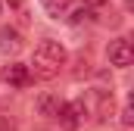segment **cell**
I'll list each match as a JSON object with an SVG mask.
<instances>
[{
  "instance_id": "3957f363",
  "label": "cell",
  "mask_w": 134,
  "mask_h": 131,
  "mask_svg": "<svg viewBox=\"0 0 134 131\" xmlns=\"http://www.w3.org/2000/svg\"><path fill=\"white\" fill-rule=\"evenodd\" d=\"M84 116H87V106H84V100H75V103H63V109H59V122L66 125V128H78L81 122H84Z\"/></svg>"
},
{
  "instance_id": "30bf717a",
  "label": "cell",
  "mask_w": 134,
  "mask_h": 131,
  "mask_svg": "<svg viewBox=\"0 0 134 131\" xmlns=\"http://www.w3.org/2000/svg\"><path fill=\"white\" fill-rule=\"evenodd\" d=\"M0 6H3V3H0Z\"/></svg>"
},
{
  "instance_id": "277c9868",
  "label": "cell",
  "mask_w": 134,
  "mask_h": 131,
  "mask_svg": "<svg viewBox=\"0 0 134 131\" xmlns=\"http://www.w3.org/2000/svg\"><path fill=\"white\" fill-rule=\"evenodd\" d=\"M0 78H3V84H9V88H25V84H28V66L9 63V66H3Z\"/></svg>"
},
{
  "instance_id": "52a82bcc",
  "label": "cell",
  "mask_w": 134,
  "mask_h": 131,
  "mask_svg": "<svg viewBox=\"0 0 134 131\" xmlns=\"http://www.w3.org/2000/svg\"><path fill=\"white\" fill-rule=\"evenodd\" d=\"M41 3H44V9H47L53 19L66 16V9H69V0H41Z\"/></svg>"
},
{
  "instance_id": "9c48e42d",
  "label": "cell",
  "mask_w": 134,
  "mask_h": 131,
  "mask_svg": "<svg viewBox=\"0 0 134 131\" xmlns=\"http://www.w3.org/2000/svg\"><path fill=\"white\" fill-rule=\"evenodd\" d=\"M84 3H87V6H103L106 0H84Z\"/></svg>"
},
{
  "instance_id": "ba28073f",
  "label": "cell",
  "mask_w": 134,
  "mask_h": 131,
  "mask_svg": "<svg viewBox=\"0 0 134 131\" xmlns=\"http://www.w3.org/2000/svg\"><path fill=\"white\" fill-rule=\"evenodd\" d=\"M122 122L131 125V106H128V103H125V109H122Z\"/></svg>"
},
{
  "instance_id": "8992f818",
  "label": "cell",
  "mask_w": 134,
  "mask_h": 131,
  "mask_svg": "<svg viewBox=\"0 0 134 131\" xmlns=\"http://www.w3.org/2000/svg\"><path fill=\"white\" fill-rule=\"evenodd\" d=\"M59 109H63V100H59V97H50V94H47V97L37 100V112H41V116H47V119H56V116H59Z\"/></svg>"
},
{
  "instance_id": "7a4b0ae2",
  "label": "cell",
  "mask_w": 134,
  "mask_h": 131,
  "mask_svg": "<svg viewBox=\"0 0 134 131\" xmlns=\"http://www.w3.org/2000/svg\"><path fill=\"white\" fill-rule=\"evenodd\" d=\"M106 56H109V63L119 66V69H128L134 59V47L131 41H125V37H119V41H112L109 44V50H106Z\"/></svg>"
},
{
  "instance_id": "6da1fadb",
  "label": "cell",
  "mask_w": 134,
  "mask_h": 131,
  "mask_svg": "<svg viewBox=\"0 0 134 131\" xmlns=\"http://www.w3.org/2000/svg\"><path fill=\"white\" fill-rule=\"evenodd\" d=\"M69 63V53L66 47L59 44V41H41L37 47H34L31 53V69L37 78H44V81H50V78H56L59 72H63V66Z\"/></svg>"
},
{
  "instance_id": "5b68a950",
  "label": "cell",
  "mask_w": 134,
  "mask_h": 131,
  "mask_svg": "<svg viewBox=\"0 0 134 131\" xmlns=\"http://www.w3.org/2000/svg\"><path fill=\"white\" fill-rule=\"evenodd\" d=\"M19 50H22V34L16 31V28H0V53L13 56Z\"/></svg>"
}]
</instances>
